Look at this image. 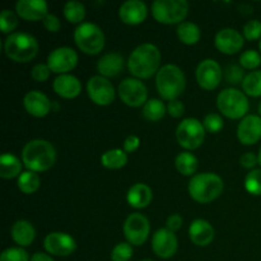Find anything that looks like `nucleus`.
<instances>
[{
	"instance_id": "obj_1",
	"label": "nucleus",
	"mask_w": 261,
	"mask_h": 261,
	"mask_svg": "<svg viewBox=\"0 0 261 261\" xmlns=\"http://www.w3.org/2000/svg\"><path fill=\"white\" fill-rule=\"evenodd\" d=\"M161 51L153 43H143L134 48L127 59V69L137 79H149L157 75L161 65Z\"/></svg>"
},
{
	"instance_id": "obj_2",
	"label": "nucleus",
	"mask_w": 261,
	"mask_h": 261,
	"mask_svg": "<svg viewBox=\"0 0 261 261\" xmlns=\"http://www.w3.org/2000/svg\"><path fill=\"white\" fill-rule=\"evenodd\" d=\"M22 162L25 168L33 172H43L55 165L56 149L50 142L33 139L24 145L22 150Z\"/></svg>"
},
{
	"instance_id": "obj_3",
	"label": "nucleus",
	"mask_w": 261,
	"mask_h": 261,
	"mask_svg": "<svg viewBox=\"0 0 261 261\" xmlns=\"http://www.w3.org/2000/svg\"><path fill=\"white\" fill-rule=\"evenodd\" d=\"M188 189L191 199L200 204H208L221 196L224 184L221 176L217 173L203 172L191 177Z\"/></svg>"
},
{
	"instance_id": "obj_4",
	"label": "nucleus",
	"mask_w": 261,
	"mask_h": 261,
	"mask_svg": "<svg viewBox=\"0 0 261 261\" xmlns=\"http://www.w3.org/2000/svg\"><path fill=\"white\" fill-rule=\"evenodd\" d=\"M155 86L160 96L166 101L177 99L184 93L186 78L184 71L173 64H166L155 75Z\"/></svg>"
},
{
	"instance_id": "obj_5",
	"label": "nucleus",
	"mask_w": 261,
	"mask_h": 261,
	"mask_svg": "<svg viewBox=\"0 0 261 261\" xmlns=\"http://www.w3.org/2000/svg\"><path fill=\"white\" fill-rule=\"evenodd\" d=\"M4 51L14 63H30L37 56L38 42L30 33L14 32L5 38Z\"/></svg>"
},
{
	"instance_id": "obj_6",
	"label": "nucleus",
	"mask_w": 261,
	"mask_h": 261,
	"mask_svg": "<svg viewBox=\"0 0 261 261\" xmlns=\"http://www.w3.org/2000/svg\"><path fill=\"white\" fill-rule=\"evenodd\" d=\"M217 106L224 116L232 120L244 119L250 109L246 94L236 88H226L219 92Z\"/></svg>"
},
{
	"instance_id": "obj_7",
	"label": "nucleus",
	"mask_w": 261,
	"mask_h": 261,
	"mask_svg": "<svg viewBox=\"0 0 261 261\" xmlns=\"http://www.w3.org/2000/svg\"><path fill=\"white\" fill-rule=\"evenodd\" d=\"M74 41L82 53L97 55L105 47V33L97 24L83 22L74 31Z\"/></svg>"
},
{
	"instance_id": "obj_8",
	"label": "nucleus",
	"mask_w": 261,
	"mask_h": 261,
	"mask_svg": "<svg viewBox=\"0 0 261 261\" xmlns=\"http://www.w3.org/2000/svg\"><path fill=\"white\" fill-rule=\"evenodd\" d=\"M189 13L186 0H155L152 4V15L162 24H180Z\"/></svg>"
},
{
	"instance_id": "obj_9",
	"label": "nucleus",
	"mask_w": 261,
	"mask_h": 261,
	"mask_svg": "<svg viewBox=\"0 0 261 261\" xmlns=\"http://www.w3.org/2000/svg\"><path fill=\"white\" fill-rule=\"evenodd\" d=\"M176 139L186 150H194L200 147L205 139V129L203 122L194 117L184 119L176 129Z\"/></svg>"
},
{
	"instance_id": "obj_10",
	"label": "nucleus",
	"mask_w": 261,
	"mask_h": 261,
	"mask_svg": "<svg viewBox=\"0 0 261 261\" xmlns=\"http://www.w3.org/2000/svg\"><path fill=\"white\" fill-rule=\"evenodd\" d=\"M120 99L129 107L144 106L148 101V89L140 79L125 78L117 88Z\"/></svg>"
},
{
	"instance_id": "obj_11",
	"label": "nucleus",
	"mask_w": 261,
	"mask_h": 261,
	"mask_svg": "<svg viewBox=\"0 0 261 261\" xmlns=\"http://www.w3.org/2000/svg\"><path fill=\"white\" fill-rule=\"evenodd\" d=\"M150 232L149 221L140 213H133L124 223V234L132 246H142L147 241Z\"/></svg>"
},
{
	"instance_id": "obj_12",
	"label": "nucleus",
	"mask_w": 261,
	"mask_h": 261,
	"mask_svg": "<svg viewBox=\"0 0 261 261\" xmlns=\"http://www.w3.org/2000/svg\"><path fill=\"white\" fill-rule=\"evenodd\" d=\"M87 93L91 101L98 106H109L115 101V96H116L114 84L101 75H94L88 79Z\"/></svg>"
},
{
	"instance_id": "obj_13",
	"label": "nucleus",
	"mask_w": 261,
	"mask_h": 261,
	"mask_svg": "<svg viewBox=\"0 0 261 261\" xmlns=\"http://www.w3.org/2000/svg\"><path fill=\"white\" fill-rule=\"evenodd\" d=\"M196 82L205 91H214L218 88L223 78V70L221 65L213 59H205L200 61L195 71Z\"/></svg>"
},
{
	"instance_id": "obj_14",
	"label": "nucleus",
	"mask_w": 261,
	"mask_h": 261,
	"mask_svg": "<svg viewBox=\"0 0 261 261\" xmlns=\"http://www.w3.org/2000/svg\"><path fill=\"white\" fill-rule=\"evenodd\" d=\"M78 64V54L74 48L61 46L51 51L47 56V65L53 73L68 74Z\"/></svg>"
},
{
	"instance_id": "obj_15",
	"label": "nucleus",
	"mask_w": 261,
	"mask_h": 261,
	"mask_svg": "<svg viewBox=\"0 0 261 261\" xmlns=\"http://www.w3.org/2000/svg\"><path fill=\"white\" fill-rule=\"evenodd\" d=\"M43 247L51 256H70L76 249V242L65 232H51L43 240Z\"/></svg>"
},
{
	"instance_id": "obj_16",
	"label": "nucleus",
	"mask_w": 261,
	"mask_h": 261,
	"mask_svg": "<svg viewBox=\"0 0 261 261\" xmlns=\"http://www.w3.org/2000/svg\"><path fill=\"white\" fill-rule=\"evenodd\" d=\"M178 241L175 232L168 228H160L152 239V250L161 259H170L177 252Z\"/></svg>"
},
{
	"instance_id": "obj_17",
	"label": "nucleus",
	"mask_w": 261,
	"mask_h": 261,
	"mask_svg": "<svg viewBox=\"0 0 261 261\" xmlns=\"http://www.w3.org/2000/svg\"><path fill=\"white\" fill-rule=\"evenodd\" d=\"M245 43L244 35L234 28H222L214 37V45L217 50L226 55H234L242 50Z\"/></svg>"
},
{
	"instance_id": "obj_18",
	"label": "nucleus",
	"mask_w": 261,
	"mask_h": 261,
	"mask_svg": "<svg viewBox=\"0 0 261 261\" xmlns=\"http://www.w3.org/2000/svg\"><path fill=\"white\" fill-rule=\"evenodd\" d=\"M237 138L244 145H252L261 139V117L247 115L237 126Z\"/></svg>"
},
{
	"instance_id": "obj_19",
	"label": "nucleus",
	"mask_w": 261,
	"mask_h": 261,
	"mask_svg": "<svg viewBox=\"0 0 261 261\" xmlns=\"http://www.w3.org/2000/svg\"><path fill=\"white\" fill-rule=\"evenodd\" d=\"M18 17L28 22L43 20L48 14V5L45 0H18L15 3Z\"/></svg>"
},
{
	"instance_id": "obj_20",
	"label": "nucleus",
	"mask_w": 261,
	"mask_h": 261,
	"mask_svg": "<svg viewBox=\"0 0 261 261\" xmlns=\"http://www.w3.org/2000/svg\"><path fill=\"white\" fill-rule=\"evenodd\" d=\"M148 15V8L142 0H127L119 8V18L122 23L129 25L140 24Z\"/></svg>"
},
{
	"instance_id": "obj_21",
	"label": "nucleus",
	"mask_w": 261,
	"mask_h": 261,
	"mask_svg": "<svg viewBox=\"0 0 261 261\" xmlns=\"http://www.w3.org/2000/svg\"><path fill=\"white\" fill-rule=\"evenodd\" d=\"M25 111L35 117H45L51 110L48 97L41 91H30L23 98Z\"/></svg>"
},
{
	"instance_id": "obj_22",
	"label": "nucleus",
	"mask_w": 261,
	"mask_h": 261,
	"mask_svg": "<svg viewBox=\"0 0 261 261\" xmlns=\"http://www.w3.org/2000/svg\"><path fill=\"white\" fill-rule=\"evenodd\" d=\"M53 88L58 96L65 99H73L82 92V83L76 76L71 74H61L56 76L53 83Z\"/></svg>"
},
{
	"instance_id": "obj_23",
	"label": "nucleus",
	"mask_w": 261,
	"mask_h": 261,
	"mask_svg": "<svg viewBox=\"0 0 261 261\" xmlns=\"http://www.w3.org/2000/svg\"><path fill=\"white\" fill-rule=\"evenodd\" d=\"M216 232L213 226L205 219H195L189 228V237L191 242L199 247H205L213 242Z\"/></svg>"
},
{
	"instance_id": "obj_24",
	"label": "nucleus",
	"mask_w": 261,
	"mask_h": 261,
	"mask_svg": "<svg viewBox=\"0 0 261 261\" xmlns=\"http://www.w3.org/2000/svg\"><path fill=\"white\" fill-rule=\"evenodd\" d=\"M124 68V58L119 53L105 54L97 63V71L105 78L117 76Z\"/></svg>"
},
{
	"instance_id": "obj_25",
	"label": "nucleus",
	"mask_w": 261,
	"mask_h": 261,
	"mask_svg": "<svg viewBox=\"0 0 261 261\" xmlns=\"http://www.w3.org/2000/svg\"><path fill=\"white\" fill-rule=\"evenodd\" d=\"M153 199V191L148 185L142 182L134 184L126 194V200L135 209L147 208Z\"/></svg>"
},
{
	"instance_id": "obj_26",
	"label": "nucleus",
	"mask_w": 261,
	"mask_h": 261,
	"mask_svg": "<svg viewBox=\"0 0 261 261\" xmlns=\"http://www.w3.org/2000/svg\"><path fill=\"white\" fill-rule=\"evenodd\" d=\"M10 234L15 244L19 247H28L31 246L36 237V229L31 222L25 219H19L14 222L10 229Z\"/></svg>"
},
{
	"instance_id": "obj_27",
	"label": "nucleus",
	"mask_w": 261,
	"mask_h": 261,
	"mask_svg": "<svg viewBox=\"0 0 261 261\" xmlns=\"http://www.w3.org/2000/svg\"><path fill=\"white\" fill-rule=\"evenodd\" d=\"M22 163L13 153H4L0 157V177L5 180L19 177L22 173Z\"/></svg>"
},
{
	"instance_id": "obj_28",
	"label": "nucleus",
	"mask_w": 261,
	"mask_h": 261,
	"mask_svg": "<svg viewBox=\"0 0 261 261\" xmlns=\"http://www.w3.org/2000/svg\"><path fill=\"white\" fill-rule=\"evenodd\" d=\"M176 33H177L178 40L188 46H193L195 45V43H198L201 37L200 28L198 27V24H195V23L193 22L180 23V24L177 25Z\"/></svg>"
},
{
	"instance_id": "obj_29",
	"label": "nucleus",
	"mask_w": 261,
	"mask_h": 261,
	"mask_svg": "<svg viewBox=\"0 0 261 261\" xmlns=\"http://www.w3.org/2000/svg\"><path fill=\"white\" fill-rule=\"evenodd\" d=\"M101 163L103 167L109 170H119L127 163V154L124 149H119V148L106 150L101 155Z\"/></svg>"
},
{
	"instance_id": "obj_30",
	"label": "nucleus",
	"mask_w": 261,
	"mask_h": 261,
	"mask_svg": "<svg viewBox=\"0 0 261 261\" xmlns=\"http://www.w3.org/2000/svg\"><path fill=\"white\" fill-rule=\"evenodd\" d=\"M166 110L167 107L165 106L162 99L158 98H150L148 99L147 103L143 106L142 115L145 120L148 121H160L161 119H163V116L166 115Z\"/></svg>"
},
{
	"instance_id": "obj_31",
	"label": "nucleus",
	"mask_w": 261,
	"mask_h": 261,
	"mask_svg": "<svg viewBox=\"0 0 261 261\" xmlns=\"http://www.w3.org/2000/svg\"><path fill=\"white\" fill-rule=\"evenodd\" d=\"M18 189L22 191L23 194H35L36 191L40 189L41 186V178L38 176L37 172H33V171H25V172L20 173V176L17 180Z\"/></svg>"
},
{
	"instance_id": "obj_32",
	"label": "nucleus",
	"mask_w": 261,
	"mask_h": 261,
	"mask_svg": "<svg viewBox=\"0 0 261 261\" xmlns=\"http://www.w3.org/2000/svg\"><path fill=\"white\" fill-rule=\"evenodd\" d=\"M175 166L184 176H194L198 170V158L190 152H182L176 157Z\"/></svg>"
},
{
	"instance_id": "obj_33",
	"label": "nucleus",
	"mask_w": 261,
	"mask_h": 261,
	"mask_svg": "<svg viewBox=\"0 0 261 261\" xmlns=\"http://www.w3.org/2000/svg\"><path fill=\"white\" fill-rule=\"evenodd\" d=\"M64 17L69 23H74V24L81 23L82 24L83 23L82 20H84L86 18V7L76 0L68 2L64 5Z\"/></svg>"
},
{
	"instance_id": "obj_34",
	"label": "nucleus",
	"mask_w": 261,
	"mask_h": 261,
	"mask_svg": "<svg viewBox=\"0 0 261 261\" xmlns=\"http://www.w3.org/2000/svg\"><path fill=\"white\" fill-rule=\"evenodd\" d=\"M242 89L246 96H261V70H254L245 76L242 82Z\"/></svg>"
},
{
	"instance_id": "obj_35",
	"label": "nucleus",
	"mask_w": 261,
	"mask_h": 261,
	"mask_svg": "<svg viewBox=\"0 0 261 261\" xmlns=\"http://www.w3.org/2000/svg\"><path fill=\"white\" fill-rule=\"evenodd\" d=\"M245 189L251 195H261V168L251 170L245 177Z\"/></svg>"
},
{
	"instance_id": "obj_36",
	"label": "nucleus",
	"mask_w": 261,
	"mask_h": 261,
	"mask_svg": "<svg viewBox=\"0 0 261 261\" xmlns=\"http://www.w3.org/2000/svg\"><path fill=\"white\" fill-rule=\"evenodd\" d=\"M18 25V17L14 12L9 9H4L0 13V28L4 35H12L13 31Z\"/></svg>"
},
{
	"instance_id": "obj_37",
	"label": "nucleus",
	"mask_w": 261,
	"mask_h": 261,
	"mask_svg": "<svg viewBox=\"0 0 261 261\" xmlns=\"http://www.w3.org/2000/svg\"><path fill=\"white\" fill-rule=\"evenodd\" d=\"M240 65L244 69L255 70L261 65V55L255 50L244 51L240 56Z\"/></svg>"
},
{
	"instance_id": "obj_38",
	"label": "nucleus",
	"mask_w": 261,
	"mask_h": 261,
	"mask_svg": "<svg viewBox=\"0 0 261 261\" xmlns=\"http://www.w3.org/2000/svg\"><path fill=\"white\" fill-rule=\"evenodd\" d=\"M134 250L129 242H120L112 249L111 260L112 261H129L133 257Z\"/></svg>"
},
{
	"instance_id": "obj_39",
	"label": "nucleus",
	"mask_w": 261,
	"mask_h": 261,
	"mask_svg": "<svg viewBox=\"0 0 261 261\" xmlns=\"http://www.w3.org/2000/svg\"><path fill=\"white\" fill-rule=\"evenodd\" d=\"M0 261H31V259L23 247H9L2 252Z\"/></svg>"
},
{
	"instance_id": "obj_40",
	"label": "nucleus",
	"mask_w": 261,
	"mask_h": 261,
	"mask_svg": "<svg viewBox=\"0 0 261 261\" xmlns=\"http://www.w3.org/2000/svg\"><path fill=\"white\" fill-rule=\"evenodd\" d=\"M203 125L205 132L216 134V133H219L222 129H223L224 122L221 115L212 112V114H208L205 117H204Z\"/></svg>"
},
{
	"instance_id": "obj_41",
	"label": "nucleus",
	"mask_w": 261,
	"mask_h": 261,
	"mask_svg": "<svg viewBox=\"0 0 261 261\" xmlns=\"http://www.w3.org/2000/svg\"><path fill=\"white\" fill-rule=\"evenodd\" d=\"M244 68L241 65H236V64H231L224 70V78H226L227 83L229 84H239L244 82Z\"/></svg>"
},
{
	"instance_id": "obj_42",
	"label": "nucleus",
	"mask_w": 261,
	"mask_h": 261,
	"mask_svg": "<svg viewBox=\"0 0 261 261\" xmlns=\"http://www.w3.org/2000/svg\"><path fill=\"white\" fill-rule=\"evenodd\" d=\"M244 37L247 41L259 40L261 37V22L257 19H251L244 25Z\"/></svg>"
},
{
	"instance_id": "obj_43",
	"label": "nucleus",
	"mask_w": 261,
	"mask_h": 261,
	"mask_svg": "<svg viewBox=\"0 0 261 261\" xmlns=\"http://www.w3.org/2000/svg\"><path fill=\"white\" fill-rule=\"evenodd\" d=\"M53 71L50 70L47 64H37V65L33 66L32 71H31V76L35 82H38V83H43V82L47 81L50 78V74Z\"/></svg>"
},
{
	"instance_id": "obj_44",
	"label": "nucleus",
	"mask_w": 261,
	"mask_h": 261,
	"mask_svg": "<svg viewBox=\"0 0 261 261\" xmlns=\"http://www.w3.org/2000/svg\"><path fill=\"white\" fill-rule=\"evenodd\" d=\"M42 22H43V25H45V28L48 31V32L55 33V32H59V31H60V28H61L60 19H59L55 14H51V13H48V14L43 18Z\"/></svg>"
},
{
	"instance_id": "obj_45",
	"label": "nucleus",
	"mask_w": 261,
	"mask_h": 261,
	"mask_svg": "<svg viewBox=\"0 0 261 261\" xmlns=\"http://www.w3.org/2000/svg\"><path fill=\"white\" fill-rule=\"evenodd\" d=\"M167 112L170 114L171 117H175V119H178L184 115L185 112V106L181 101L178 99H173V101H170L167 105Z\"/></svg>"
},
{
	"instance_id": "obj_46",
	"label": "nucleus",
	"mask_w": 261,
	"mask_h": 261,
	"mask_svg": "<svg viewBox=\"0 0 261 261\" xmlns=\"http://www.w3.org/2000/svg\"><path fill=\"white\" fill-rule=\"evenodd\" d=\"M240 163H241V166L244 168H249V170L250 168H254L255 170V166L259 165V158H257V155H255V153L247 152L241 155Z\"/></svg>"
},
{
	"instance_id": "obj_47",
	"label": "nucleus",
	"mask_w": 261,
	"mask_h": 261,
	"mask_svg": "<svg viewBox=\"0 0 261 261\" xmlns=\"http://www.w3.org/2000/svg\"><path fill=\"white\" fill-rule=\"evenodd\" d=\"M182 217L180 214H171L167 218V222H166V228H168L172 232H176L182 227Z\"/></svg>"
},
{
	"instance_id": "obj_48",
	"label": "nucleus",
	"mask_w": 261,
	"mask_h": 261,
	"mask_svg": "<svg viewBox=\"0 0 261 261\" xmlns=\"http://www.w3.org/2000/svg\"><path fill=\"white\" fill-rule=\"evenodd\" d=\"M140 139L137 135H129L124 142V150L126 153H134L139 148Z\"/></svg>"
},
{
	"instance_id": "obj_49",
	"label": "nucleus",
	"mask_w": 261,
	"mask_h": 261,
	"mask_svg": "<svg viewBox=\"0 0 261 261\" xmlns=\"http://www.w3.org/2000/svg\"><path fill=\"white\" fill-rule=\"evenodd\" d=\"M31 261H55L47 252H36L31 256Z\"/></svg>"
},
{
	"instance_id": "obj_50",
	"label": "nucleus",
	"mask_w": 261,
	"mask_h": 261,
	"mask_svg": "<svg viewBox=\"0 0 261 261\" xmlns=\"http://www.w3.org/2000/svg\"><path fill=\"white\" fill-rule=\"evenodd\" d=\"M257 158H259V165L261 166V147H260V150H259V154H257Z\"/></svg>"
},
{
	"instance_id": "obj_51",
	"label": "nucleus",
	"mask_w": 261,
	"mask_h": 261,
	"mask_svg": "<svg viewBox=\"0 0 261 261\" xmlns=\"http://www.w3.org/2000/svg\"><path fill=\"white\" fill-rule=\"evenodd\" d=\"M257 111H259V116L261 117V101L259 102V106H257Z\"/></svg>"
},
{
	"instance_id": "obj_52",
	"label": "nucleus",
	"mask_w": 261,
	"mask_h": 261,
	"mask_svg": "<svg viewBox=\"0 0 261 261\" xmlns=\"http://www.w3.org/2000/svg\"><path fill=\"white\" fill-rule=\"evenodd\" d=\"M259 50H260V53H261V38H260V42H259Z\"/></svg>"
},
{
	"instance_id": "obj_53",
	"label": "nucleus",
	"mask_w": 261,
	"mask_h": 261,
	"mask_svg": "<svg viewBox=\"0 0 261 261\" xmlns=\"http://www.w3.org/2000/svg\"><path fill=\"white\" fill-rule=\"evenodd\" d=\"M142 261H153V260H149V259H147V260H142Z\"/></svg>"
}]
</instances>
